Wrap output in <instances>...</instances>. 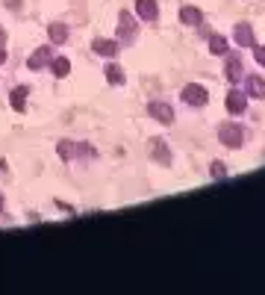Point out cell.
I'll return each mask as SVG.
<instances>
[{
    "label": "cell",
    "instance_id": "6da1fadb",
    "mask_svg": "<svg viewBox=\"0 0 265 295\" xmlns=\"http://www.w3.org/2000/svg\"><path fill=\"white\" fill-rule=\"evenodd\" d=\"M218 139H221V145H227V148H241L245 145V127L241 124H221L218 127Z\"/></svg>",
    "mask_w": 265,
    "mask_h": 295
},
{
    "label": "cell",
    "instance_id": "7a4b0ae2",
    "mask_svg": "<svg viewBox=\"0 0 265 295\" xmlns=\"http://www.w3.org/2000/svg\"><path fill=\"white\" fill-rule=\"evenodd\" d=\"M183 101H186L189 106H206L209 94H206L204 86H197V83H189V86L183 89Z\"/></svg>",
    "mask_w": 265,
    "mask_h": 295
},
{
    "label": "cell",
    "instance_id": "3957f363",
    "mask_svg": "<svg viewBox=\"0 0 265 295\" xmlns=\"http://www.w3.org/2000/svg\"><path fill=\"white\" fill-rule=\"evenodd\" d=\"M147 112H150V118H157L162 124H174V106L162 104V101H153V104L147 106Z\"/></svg>",
    "mask_w": 265,
    "mask_h": 295
},
{
    "label": "cell",
    "instance_id": "277c9868",
    "mask_svg": "<svg viewBox=\"0 0 265 295\" xmlns=\"http://www.w3.org/2000/svg\"><path fill=\"white\" fill-rule=\"evenodd\" d=\"M248 109V94L239 92V89H233V92L227 94V112L230 115H241Z\"/></svg>",
    "mask_w": 265,
    "mask_h": 295
},
{
    "label": "cell",
    "instance_id": "5b68a950",
    "mask_svg": "<svg viewBox=\"0 0 265 295\" xmlns=\"http://www.w3.org/2000/svg\"><path fill=\"white\" fill-rule=\"evenodd\" d=\"M136 12H139V18L147 24H153L159 18V6L157 0H136Z\"/></svg>",
    "mask_w": 265,
    "mask_h": 295
},
{
    "label": "cell",
    "instance_id": "8992f818",
    "mask_svg": "<svg viewBox=\"0 0 265 295\" xmlns=\"http://www.w3.org/2000/svg\"><path fill=\"white\" fill-rule=\"evenodd\" d=\"M147 151H150V156H153L159 165H171V151H168V145H165L162 139H150Z\"/></svg>",
    "mask_w": 265,
    "mask_h": 295
},
{
    "label": "cell",
    "instance_id": "52a82bcc",
    "mask_svg": "<svg viewBox=\"0 0 265 295\" xmlns=\"http://www.w3.org/2000/svg\"><path fill=\"white\" fill-rule=\"evenodd\" d=\"M233 35H236V45H239V47H253V45H256V38H253L251 24H236Z\"/></svg>",
    "mask_w": 265,
    "mask_h": 295
},
{
    "label": "cell",
    "instance_id": "ba28073f",
    "mask_svg": "<svg viewBox=\"0 0 265 295\" xmlns=\"http://www.w3.org/2000/svg\"><path fill=\"white\" fill-rule=\"evenodd\" d=\"M92 50L100 53V56H115V53L121 50V45L118 42H112V38H95V42H92Z\"/></svg>",
    "mask_w": 265,
    "mask_h": 295
},
{
    "label": "cell",
    "instance_id": "9c48e42d",
    "mask_svg": "<svg viewBox=\"0 0 265 295\" xmlns=\"http://www.w3.org/2000/svg\"><path fill=\"white\" fill-rule=\"evenodd\" d=\"M118 35L124 38V42H130L132 35H136V21H132L130 12H121V18H118Z\"/></svg>",
    "mask_w": 265,
    "mask_h": 295
},
{
    "label": "cell",
    "instance_id": "30bf717a",
    "mask_svg": "<svg viewBox=\"0 0 265 295\" xmlns=\"http://www.w3.org/2000/svg\"><path fill=\"white\" fill-rule=\"evenodd\" d=\"M50 59H53V53H50V47H38L36 53L30 56V62H27V65H30L33 71H38V68H45V65H50Z\"/></svg>",
    "mask_w": 265,
    "mask_h": 295
},
{
    "label": "cell",
    "instance_id": "8fae6325",
    "mask_svg": "<svg viewBox=\"0 0 265 295\" xmlns=\"http://www.w3.org/2000/svg\"><path fill=\"white\" fill-rule=\"evenodd\" d=\"M180 21L189 24V27H197V24L204 21V15H201L197 6H183V9H180Z\"/></svg>",
    "mask_w": 265,
    "mask_h": 295
},
{
    "label": "cell",
    "instance_id": "7c38bea8",
    "mask_svg": "<svg viewBox=\"0 0 265 295\" xmlns=\"http://www.w3.org/2000/svg\"><path fill=\"white\" fill-rule=\"evenodd\" d=\"M227 83H241V59L227 56Z\"/></svg>",
    "mask_w": 265,
    "mask_h": 295
},
{
    "label": "cell",
    "instance_id": "4fadbf2b",
    "mask_svg": "<svg viewBox=\"0 0 265 295\" xmlns=\"http://www.w3.org/2000/svg\"><path fill=\"white\" fill-rule=\"evenodd\" d=\"M48 35H50L53 45H65V42H68V27H65V24H50Z\"/></svg>",
    "mask_w": 265,
    "mask_h": 295
},
{
    "label": "cell",
    "instance_id": "5bb4252c",
    "mask_svg": "<svg viewBox=\"0 0 265 295\" xmlns=\"http://www.w3.org/2000/svg\"><path fill=\"white\" fill-rule=\"evenodd\" d=\"M50 71H53V77H68L71 74V62L65 56H56V59H50Z\"/></svg>",
    "mask_w": 265,
    "mask_h": 295
},
{
    "label": "cell",
    "instance_id": "9a60e30c",
    "mask_svg": "<svg viewBox=\"0 0 265 295\" xmlns=\"http://www.w3.org/2000/svg\"><path fill=\"white\" fill-rule=\"evenodd\" d=\"M248 94H251V97H265V80L262 77H256V74L248 77Z\"/></svg>",
    "mask_w": 265,
    "mask_h": 295
},
{
    "label": "cell",
    "instance_id": "2e32d148",
    "mask_svg": "<svg viewBox=\"0 0 265 295\" xmlns=\"http://www.w3.org/2000/svg\"><path fill=\"white\" fill-rule=\"evenodd\" d=\"M27 94H30V86H18L12 92V109H18V112H24V101Z\"/></svg>",
    "mask_w": 265,
    "mask_h": 295
},
{
    "label": "cell",
    "instance_id": "e0dca14e",
    "mask_svg": "<svg viewBox=\"0 0 265 295\" xmlns=\"http://www.w3.org/2000/svg\"><path fill=\"white\" fill-rule=\"evenodd\" d=\"M56 153H59L65 163H71L74 156H77V145H74V142H59V145H56Z\"/></svg>",
    "mask_w": 265,
    "mask_h": 295
},
{
    "label": "cell",
    "instance_id": "ac0fdd59",
    "mask_svg": "<svg viewBox=\"0 0 265 295\" xmlns=\"http://www.w3.org/2000/svg\"><path fill=\"white\" fill-rule=\"evenodd\" d=\"M209 53H215V56L227 53V38L224 35H209Z\"/></svg>",
    "mask_w": 265,
    "mask_h": 295
},
{
    "label": "cell",
    "instance_id": "d6986e66",
    "mask_svg": "<svg viewBox=\"0 0 265 295\" xmlns=\"http://www.w3.org/2000/svg\"><path fill=\"white\" fill-rule=\"evenodd\" d=\"M106 80L112 83V86H121V83H124V71H121L115 62H109L106 65Z\"/></svg>",
    "mask_w": 265,
    "mask_h": 295
},
{
    "label": "cell",
    "instance_id": "ffe728a7",
    "mask_svg": "<svg viewBox=\"0 0 265 295\" xmlns=\"http://www.w3.org/2000/svg\"><path fill=\"white\" fill-rule=\"evenodd\" d=\"M209 174H212V180H224V177H227V165L215 160V163L209 165Z\"/></svg>",
    "mask_w": 265,
    "mask_h": 295
},
{
    "label": "cell",
    "instance_id": "44dd1931",
    "mask_svg": "<svg viewBox=\"0 0 265 295\" xmlns=\"http://www.w3.org/2000/svg\"><path fill=\"white\" fill-rule=\"evenodd\" d=\"M253 59H256V62L265 68V47L262 45H253Z\"/></svg>",
    "mask_w": 265,
    "mask_h": 295
},
{
    "label": "cell",
    "instance_id": "7402d4cb",
    "mask_svg": "<svg viewBox=\"0 0 265 295\" xmlns=\"http://www.w3.org/2000/svg\"><path fill=\"white\" fill-rule=\"evenodd\" d=\"M6 6H12V9H18V6H21V0H6Z\"/></svg>",
    "mask_w": 265,
    "mask_h": 295
},
{
    "label": "cell",
    "instance_id": "603a6c76",
    "mask_svg": "<svg viewBox=\"0 0 265 295\" xmlns=\"http://www.w3.org/2000/svg\"><path fill=\"white\" fill-rule=\"evenodd\" d=\"M6 45V30H3V27H0V47Z\"/></svg>",
    "mask_w": 265,
    "mask_h": 295
},
{
    "label": "cell",
    "instance_id": "cb8c5ba5",
    "mask_svg": "<svg viewBox=\"0 0 265 295\" xmlns=\"http://www.w3.org/2000/svg\"><path fill=\"white\" fill-rule=\"evenodd\" d=\"M3 62H6V53H3V47H0V65H3Z\"/></svg>",
    "mask_w": 265,
    "mask_h": 295
},
{
    "label": "cell",
    "instance_id": "d4e9b609",
    "mask_svg": "<svg viewBox=\"0 0 265 295\" xmlns=\"http://www.w3.org/2000/svg\"><path fill=\"white\" fill-rule=\"evenodd\" d=\"M0 212H3V195H0Z\"/></svg>",
    "mask_w": 265,
    "mask_h": 295
}]
</instances>
